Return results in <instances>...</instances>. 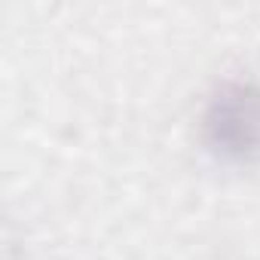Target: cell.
<instances>
[{
    "label": "cell",
    "instance_id": "obj_1",
    "mask_svg": "<svg viewBox=\"0 0 260 260\" xmlns=\"http://www.w3.org/2000/svg\"><path fill=\"white\" fill-rule=\"evenodd\" d=\"M199 132L214 159L230 166L260 162V83L251 77L220 80L205 98Z\"/></svg>",
    "mask_w": 260,
    "mask_h": 260
}]
</instances>
